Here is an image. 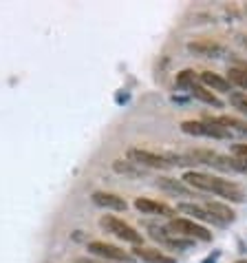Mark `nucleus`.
Here are the masks:
<instances>
[{
    "mask_svg": "<svg viewBox=\"0 0 247 263\" xmlns=\"http://www.w3.org/2000/svg\"><path fill=\"white\" fill-rule=\"evenodd\" d=\"M181 131L188 135H196V137H214V139H228L229 135H232L229 131H225L223 126L216 124L212 117H210V120H203V122L188 120L181 124Z\"/></svg>",
    "mask_w": 247,
    "mask_h": 263,
    "instance_id": "1",
    "label": "nucleus"
},
{
    "mask_svg": "<svg viewBox=\"0 0 247 263\" xmlns=\"http://www.w3.org/2000/svg\"><path fill=\"white\" fill-rule=\"evenodd\" d=\"M100 225L106 230V232L115 235L117 239H122V241H128V244H141V241H143L141 232H137L133 225H128L126 221L117 219V217H113V215H104V217H102Z\"/></svg>",
    "mask_w": 247,
    "mask_h": 263,
    "instance_id": "2",
    "label": "nucleus"
},
{
    "mask_svg": "<svg viewBox=\"0 0 247 263\" xmlns=\"http://www.w3.org/2000/svg\"><path fill=\"white\" fill-rule=\"evenodd\" d=\"M168 232L172 235H181V237H190V239H199V241H212V232L203 225H199L192 219H172L168 224Z\"/></svg>",
    "mask_w": 247,
    "mask_h": 263,
    "instance_id": "3",
    "label": "nucleus"
},
{
    "mask_svg": "<svg viewBox=\"0 0 247 263\" xmlns=\"http://www.w3.org/2000/svg\"><path fill=\"white\" fill-rule=\"evenodd\" d=\"M128 162L137 164V166H148V168H159V170H168L172 166L170 159L166 155H157L143 149H130L128 150Z\"/></svg>",
    "mask_w": 247,
    "mask_h": 263,
    "instance_id": "4",
    "label": "nucleus"
},
{
    "mask_svg": "<svg viewBox=\"0 0 247 263\" xmlns=\"http://www.w3.org/2000/svg\"><path fill=\"white\" fill-rule=\"evenodd\" d=\"M188 157L194 164H208V166H214V168H219V170H232V159L208 149H196L192 153H188Z\"/></svg>",
    "mask_w": 247,
    "mask_h": 263,
    "instance_id": "5",
    "label": "nucleus"
},
{
    "mask_svg": "<svg viewBox=\"0 0 247 263\" xmlns=\"http://www.w3.org/2000/svg\"><path fill=\"white\" fill-rule=\"evenodd\" d=\"M210 192H216L219 197H225L228 201H234V204H243L245 201V192L241 190V186L236 182H229V179L214 177Z\"/></svg>",
    "mask_w": 247,
    "mask_h": 263,
    "instance_id": "6",
    "label": "nucleus"
},
{
    "mask_svg": "<svg viewBox=\"0 0 247 263\" xmlns=\"http://www.w3.org/2000/svg\"><path fill=\"white\" fill-rule=\"evenodd\" d=\"M88 250L93 254H97V257H104V259H113V261H124V263H128L130 254L126 252V250L117 248V245L113 244H106V241H90L88 244Z\"/></svg>",
    "mask_w": 247,
    "mask_h": 263,
    "instance_id": "7",
    "label": "nucleus"
},
{
    "mask_svg": "<svg viewBox=\"0 0 247 263\" xmlns=\"http://www.w3.org/2000/svg\"><path fill=\"white\" fill-rule=\"evenodd\" d=\"M93 204L100 208H106V210H126L128 208V204H126V199L119 195H115V192H104V190H97L93 192Z\"/></svg>",
    "mask_w": 247,
    "mask_h": 263,
    "instance_id": "8",
    "label": "nucleus"
},
{
    "mask_svg": "<svg viewBox=\"0 0 247 263\" xmlns=\"http://www.w3.org/2000/svg\"><path fill=\"white\" fill-rule=\"evenodd\" d=\"M135 208L143 215H159V217H172L175 210L161 201H152V199H146V197H137L135 199Z\"/></svg>",
    "mask_w": 247,
    "mask_h": 263,
    "instance_id": "9",
    "label": "nucleus"
},
{
    "mask_svg": "<svg viewBox=\"0 0 247 263\" xmlns=\"http://www.w3.org/2000/svg\"><path fill=\"white\" fill-rule=\"evenodd\" d=\"M205 210L216 219V224L219 225L232 224V221L236 219V212H234L228 204H221V201H208V204H205Z\"/></svg>",
    "mask_w": 247,
    "mask_h": 263,
    "instance_id": "10",
    "label": "nucleus"
},
{
    "mask_svg": "<svg viewBox=\"0 0 247 263\" xmlns=\"http://www.w3.org/2000/svg\"><path fill=\"white\" fill-rule=\"evenodd\" d=\"M188 51L203 57H219L223 53V47L219 42H214V40H196V42L188 44Z\"/></svg>",
    "mask_w": 247,
    "mask_h": 263,
    "instance_id": "11",
    "label": "nucleus"
},
{
    "mask_svg": "<svg viewBox=\"0 0 247 263\" xmlns=\"http://www.w3.org/2000/svg\"><path fill=\"white\" fill-rule=\"evenodd\" d=\"M212 179H214V175L199 172V170H188L183 175L185 186L194 188V190H203V192H210V188H212Z\"/></svg>",
    "mask_w": 247,
    "mask_h": 263,
    "instance_id": "12",
    "label": "nucleus"
},
{
    "mask_svg": "<svg viewBox=\"0 0 247 263\" xmlns=\"http://www.w3.org/2000/svg\"><path fill=\"white\" fill-rule=\"evenodd\" d=\"M133 254L146 263H176L175 257L163 254L161 250H157V248H141V245H137V248L133 250Z\"/></svg>",
    "mask_w": 247,
    "mask_h": 263,
    "instance_id": "13",
    "label": "nucleus"
},
{
    "mask_svg": "<svg viewBox=\"0 0 247 263\" xmlns=\"http://www.w3.org/2000/svg\"><path fill=\"white\" fill-rule=\"evenodd\" d=\"M199 77H201V82H203V86H208V89H212V91H219V93H229L232 91L229 80L228 77H223V75H219V73L203 71Z\"/></svg>",
    "mask_w": 247,
    "mask_h": 263,
    "instance_id": "14",
    "label": "nucleus"
},
{
    "mask_svg": "<svg viewBox=\"0 0 247 263\" xmlns=\"http://www.w3.org/2000/svg\"><path fill=\"white\" fill-rule=\"evenodd\" d=\"M155 184H157L161 190H168V192H172V195L185 197V195H190V192H192L190 186H185L183 182H176V179H172V177H159Z\"/></svg>",
    "mask_w": 247,
    "mask_h": 263,
    "instance_id": "15",
    "label": "nucleus"
},
{
    "mask_svg": "<svg viewBox=\"0 0 247 263\" xmlns=\"http://www.w3.org/2000/svg\"><path fill=\"white\" fill-rule=\"evenodd\" d=\"M190 93L196 97V100L205 102V104H210V106H216V109H221V106H223V104H221L219 97L214 95L212 91H208V89H205L203 84H196V82H194V84L190 86Z\"/></svg>",
    "mask_w": 247,
    "mask_h": 263,
    "instance_id": "16",
    "label": "nucleus"
},
{
    "mask_svg": "<svg viewBox=\"0 0 247 263\" xmlns=\"http://www.w3.org/2000/svg\"><path fill=\"white\" fill-rule=\"evenodd\" d=\"M113 168H115V172H119V175H126V177H141V175H143L141 166L128 162V159H126V162H124V159H115Z\"/></svg>",
    "mask_w": 247,
    "mask_h": 263,
    "instance_id": "17",
    "label": "nucleus"
},
{
    "mask_svg": "<svg viewBox=\"0 0 247 263\" xmlns=\"http://www.w3.org/2000/svg\"><path fill=\"white\" fill-rule=\"evenodd\" d=\"M179 210L183 212V215H190V217H194V219H199V221H212V224H216V219H214L205 208L194 206V204H179Z\"/></svg>",
    "mask_w": 247,
    "mask_h": 263,
    "instance_id": "18",
    "label": "nucleus"
},
{
    "mask_svg": "<svg viewBox=\"0 0 247 263\" xmlns=\"http://www.w3.org/2000/svg\"><path fill=\"white\" fill-rule=\"evenodd\" d=\"M232 153V170H247V144H234Z\"/></svg>",
    "mask_w": 247,
    "mask_h": 263,
    "instance_id": "19",
    "label": "nucleus"
},
{
    "mask_svg": "<svg viewBox=\"0 0 247 263\" xmlns=\"http://www.w3.org/2000/svg\"><path fill=\"white\" fill-rule=\"evenodd\" d=\"M214 122L219 126H223L225 131H238V133H247V124L241 120H236V117H229V115H223V117H214Z\"/></svg>",
    "mask_w": 247,
    "mask_h": 263,
    "instance_id": "20",
    "label": "nucleus"
},
{
    "mask_svg": "<svg viewBox=\"0 0 247 263\" xmlns=\"http://www.w3.org/2000/svg\"><path fill=\"white\" fill-rule=\"evenodd\" d=\"M232 82L247 91V67H243V69H229V84H232Z\"/></svg>",
    "mask_w": 247,
    "mask_h": 263,
    "instance_id": "21",
    "label": "nucleus"
},
{
    "mask_svg": "<svg viewBox=\"0 0 247 263\" xmlns=\"http://www.w3.org/2000/svg\"><path fill=\"white\" fill-rule=\"evenodd\" d=\"M229 102L234 104V109L247 115V93H229Z\"/></svg>",
    "mask_w": 247,
    "mask_h": 263,
    "instance_id": "22",
    "label": "nucleus"
},
{
    "mask_svg": "<svg viewBox=\"0 0 247 263\" xmlns=\"http://www.w3.org/2000/svg\"><path fill=\"white\" fill-rule=\"evenodd\" d=\"M176 84H179V86H188V89H190V86L194 84V71H190V69L181 71L179 75H176Z\"/></svg>",
    "mask_w": 247,
    "mask_h": 263,
    "instance_id": "23",
    "label": "nucleus"
},
{
    "mask_svg": "<svg viewBox=\"0 0 247 263\" xmlns=\"http://www.w3.org/2000/svg\"><path fill=\"white\" fill-rule=\"evenodd\" d=\"M236 263H247V261H236Z\"/></svg>",
    "mask_w": 247,
    "mask_h": 263,
    "instance_id": "24",
    "label": "nucleus"
}]
</instances>
